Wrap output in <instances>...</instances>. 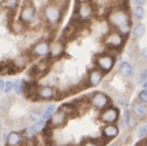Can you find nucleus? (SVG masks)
<instances>
[{"mask_svg":"<svg viewBox=\"0 0 147 146\" xmlns=\"http://www.w3.org/2000/svg\"><path fill=\"white\" fill-rule=\"evenodd\" d=\"M134 2L136 3L137 5H141V6H143V5L146 3V0H134Z\"/></svg>","mask_w":147,"mask_h":146,"instance_id":"obj_29","label":"nucleus"},{"mask_svg":"<svg viewBox=\"0 0 147 146\" xmlns=\"http://www.w3.org/2000/svg\"><path fill=\"white\" fill-rule=\"evenodd\" d=\"M142 87H143V88H145V89H147V79L145 80V81H143V83H142Z\"/></svg>","mask_w":147,"mask_h":146,"instance_id":"obj_32","label":"nucleus"},{"mask_svg":"<svg viewBox=\"0 0 147 146\" xmlns=\"http://www.w3.org/2000/svg\"><path fill=\"white\" fill-rule=\"evenodd\" d=\"M146 79H147V69H145V70L140 74V78H139V80H140V82H143Z\"/></svg>","mask_w":147,"mask_h":146,"instance_id":"obj_28","label":"nucleus"},{"mask_svg":"<svg viewBox=\"0 0 147 146\" xmlns=\"http://www.w3.org/2000/svg\"><path fill=\"white\" fill-rule=\"evenodd\" d=\"M109 22L115 26L122 36H127L131 30V20L127 11L123 9H116L109 15Z\"/></svg>","mask_w":147,"mask_h":146,"instance_id":"obj_1","label":"nucleus"},{"mask_svg":"<svg viewBox=\"0 0 147 146\" xmlns=\"http://www.w3.org/2000/svg\"><path fill=\"white\" fill-rule=\"evenodd\" d=\"M119 118V110L117 107L106 109L100 115V121L105 124H114Z\"/></svg>","mask_w":147,"mask_h":146,"instance_id":"obj_8","label":"nucleus"},{"mask_svg":"<svg viewBox=\"0 0 147 146\" xmlns=\"http://www.w3.org/2000/svg\"><path fill=\"white\" fill-rule=\"evenodd\" d=\"M124 121H125V124L127 125L129 128H134L136 123H135L134 119H133V116L131 114V111L130 110H125L124 111Z\"/></svg>","mask_w":147,"mask_h":146,"instance_id":"obj_20","label":"nucleus"},{"mask_svg":"<svg viewBox=\"0 0 147 146\" xmlns=\"http://www.w3.org/2000/svg\"><path fill=\"white\" fill-rule=\"evenodd\" d=\"M91 0H77V2L81 3V2H90Z\"/></svg>","mask_w":147,"mask_h":146,"instance_id":"obj_33","label":"nucleus"},{"mask_svg":"<svg viewBox=\"0 0 147 146\" xmlns=\"http://www.w3.org/2000/svg\"><path fill=\"white\" fill-rule=\"evenodd\" d=\"M50 52V44L46 41L39 42L32 48V54L37 57H44L49 55Z\"/></svg>","mask_w":147,"mask_h":146,"instance_id":"obj_11","label":"nucleus"},{"mask_svg":"<svg viewBox=\"0 0 147 146\" xmlns=\"http://www.w3.org/2000/svg\"><path fill=\"white\" fill-rule=\"evenodd\" d=\"M65 51V45L61 41H55L50 45V52H49V56L52 59L60 58L64 54Z\"/></svg>","mask_w":147,"mask_h":146,"instance_id":"obj_10","label":"nucleus"},{"mask_svg":"<svg viewBox=\"0 0 147 146\" xmlns=\"http://www.w3.org/2000/svg\"><path fill=\"white\" fill-rule=\"evenodd\" d=\"M104 73L100 69H93L88 74V83L91 86H97L102 82Z\"/></svg>","mask_w":147,"mask_h":146,"instance_id":"obj_14","label":"nucleus"},{"mask_svg":"<svg viewBox=\"0 0 147 146\" xmlns=\"http://www.w3.org/2000/svg\"><path fill=\"white\" fill-rule=\"evenodd\" d=\"M20 20L26 24H32L36 20V8L30 3L24 4L20 14Z\"/></svg>","mask_w":147,"mask_h":146,"instance_id":"obj_5","label":"nucleus"},{"mask_svg":"<svg viewBox=\"0 0 147 146\" xmlns=\"http://www.w3.org/2000/svg\"><path fill=\"white\" fill-rule=\"evenodd\" d=\"M120 73L125 77H131L133 75V73H134L132 65L130 64L129 62H126V61L122 62L121 65H120Z\"/></svg>","mask_w":147,"mask_h":146,"instance_id":"obj_17","label":"nucleus"},{"mask_svg":"<svg viewBox=\"0 0 147 146\" xmlns=\"http://www.w3.org/2000/svg\"><path fill=\"white\" fill-rule=\"evenodd\" d=\"M4 85H5V82L3 81L2 78H0V90H3V88H4Z\"/></svg>","mask_w":147,"mask_h":146,"instance_id":"obj_30","label":"nucleus"},{"mask_svg":"<svg viewBox=\"0 0 147 146\" xmlns=\"http://www.w3.org/2000/svg\"><path fill=\"white\" fill-rule=\"evenodd\" d=\"M20 4V0H2L1 5L9 10H15Z\"/></svg>","mask_w":147,"mask_h":146,"instance_id":"obj_21","label":"nucleus"},{"mask_svg":"<svg viewBox=\"0 0 147 146\" xmlns=\"http://www.w3.org/2000/svg\"><path fill=\"white\" fill-rule=\"evenodd\" d=\"M133 14H134V16L136 17L137 20H141L145 17L146 12H145V9L143 8V6H141V5H137V6L134 7V9H133Z\"/></svg>","mask_w":147,"mask_h":146,"instance_id":"obj_22","label":"nucleus"},{"mask_svg":"<svg viewBox=\"0 0 147 146\" xmlns=\"http://www.w3.org/2000/svg\"><path fill=\"white\" fill-rule=\"evenodd\" d=\"M13 88H14V91L16 95H20L24 93V81L22 80H16V81L13 83Z\"/></svg>","mask_w":147,"mask_h":146,"instance_id":"obj_24","label":"nucleus"},{"mask_svg":"<svg viewBox=\"0 0 147 146\" xmlns=\"http://www.w3.org/2000/svg\"><path fill=\"white\" fill-rule=\"evenodd\" d=\"M22 139H24V137L20 133H18V132H11L7 136L6 143L11 146L20 145V144L22 143Z\"/></svg>","mask_w":147,"mask_h":146,"instance_id":"obj_16","label":"nucleus"},{"mask_svg":"<svg viewBox=\"0 0 147 146\" xmlns=\"http://www.w3.org/2000/svg\"><path fill=\"white\" fill-rule=\"evenodd\" d=\"M146 137H147V136H146ZM146 143H147V138H146Z\"/></svg>","mask_w":147,"mask_h":146,"instance_id":"obj_36","label":"nucleus"},{"mask_svg":"<svg viewBox=\"0 0 147 146\" xmlns=\"http://www.w3.org/2000/svg\"><path fill=\"white\" fill-rule=\"evenodd\" d=\"M37 97L41 99H52L55 97V89L51 86H40L37 88Z\"/></svg>","mask_w":147,"mask_h":146,"instance_id":"obj_12","label":"nucleus"},{"mask_svg":"<svg viewBox=\"0 0 147 146\" xmlns=\"http://www.w3.org/2000/svg\"><path fill=\"white\" fill-rule=\"evenodd\" d=\"M1 140H2V138H1V136H0V144H1Z\"/></svg>","mask_w":147,"mask_h":146,"instance_id":"obj_35","label":"nucleus"},{"mask_svg":"<svg viewBox=\"0 0 147 146\" xmlns=\"http://www.w3.org/2000/svg\"><path fill=\"white\" fill-rule=\"evenodd\" d=\"M1 126H2V123H1V119H0V128H1Z\"/></svg>","mask_w":147,"mask_h":146,"instance_id":"obj_34","label":"nucleus"},{"mask_svg":"<svg viewBox=\"0 0 147 146\" xmlns=\"http://www.w3.org/2000/svg\"><path fill=\"white\" fill-rule=\"evenodd\" d=\"M146 32V26H145L144 24H137L135 26L134 30H133V34L136 39H141L143 38Z\"/></svg>","mask_w":147,"mask_h":146,"instance_id":"obj_19","label":"nucleus"},{"mask_svg":"<svg viewBox=\"0 0 147 146\" xmlns=\"http://www.w3.org/2000/svg\"><path fill=\"white\" fill-rule=\"evenodd\" d=\"M11 89H13V83L10 81H7L5 82V85H4V88H3V93H8L11 91Z\"/></svg>","mask_w":147,"mask_h":146,"instance_id":"obj_27","label":"nucleus"},{"mask_svg":"<svg viewBox=\"0 0 147 146\" xmlns=\"http://www.w3.org/2000/svg\"><path fill=\"white\" fill-rule=\"evenodd\" d=\"M133 114L139 120H143L147 117V105L142 101H135L133 103Z\"/></svg>","mask_w":147,"mask_h":146,"instance_id":"obj_13","label":"nucleus"},{"mask_svg":"<svg viewBox=\"0 0 147 146\" xmlns=\"http://www.w3.org/2000/svg\"><path fill=\"white\" fill-rule=\"evenodd\" d=\"M138 99L140 101H142V103H146L147 105V89H142L140 91V93H138Z\"/></svg>","mask_w":147,"mask_h":146,"instance_id":"obj_26","label":"nucleus"},{"mask_svg":"<svg viewBox=\"0 0 147 146\" xmlns=\"http://www.w3.org/2000/svg\"><path fill=\"white\" fill-rule=\"evenodd\" d=\"M95 64L102 72H110L115 65V59L111 55H100L95 60Z\"/></svg>","mask_w":147,"mask_h":146,"instance_id":"obj_3","label":"nucleus"},{"mask_svg":"<svg viewBox=\"0 0 147 146\" xmlns=\"http://www.w3.org/2000/svg\"><path fill=\"white\" fill-rule=\"evenodd\" d=\"M43 15L45 20L49 24H57L61 20L62 10L61 7L56 3H50L44 8Z\"/></svg>","mask_w":147,"mask_h":146,"instance_id":"obj_2","label":"nucleus"},{"mask_svg":"<svg viewBox=\"0 0 147 146\" xmlns=\"http://www.w3.org/2000/svg\"><path fill=\"white\" fill-rule=\"evenodd\" d=\"M56 111V105L54 103H50L46 107V109L44 110V112L42 113V119L44 121L50 120V118L52 117V115L54 114V112Z\"/></svg>","mask_w":147,"mask_h":146,"instance_id":"obj_18","label":"nucleus"},{"mask_svg":"<svg viewBox=\"0 0 147 146\" xmlns=\"http://www.w3.org/2000/svg\"><path fill=\"white\" fill-rule=\"evenodd\" d=\"M93 14V8L89 2H81L77 8V15L79 20H89Z\"/></svg>","mask_w":147,"mask_h":146,"instance_id":"obj_9","label":"nucleus"},{"mask_svg":"<svg viewBox=\"0 0 147 146\" xmlns=\"http://www.w3.org/2000/svg\"><path fill=\"white\" fill-rule=\"evenodd\" d=\"M26 24L24 22H22V20H18V22H13L12 24V32H14L15 34H20L24 30V26Z\"/></svg>","mask_w":147,"mask_h":146,"instance_id":"obj_23","label":"nucleus"},{"mask_svg":"<svg viewBox=\"0 0 147 146\" xmlns=\"http://www.w3.org/2000/svg\"><path fill=\"white\" fill-rule=\"evenodd\" d=\"M110 103V97L108 95L102 91H97L93 93L92 97L90 99V103L92 107H94L97 110H104Z\"/></svg>","mask_w":147,"mask_h":146,"instance_id":"obj_6","label":"nucleus"},{"mask_svg":"<svg viewBox=\"0 0 147 146\" xmlns=\"http://www.w3.org/2000/svg\"><path fill=\"white\" fill-rule=\"evenodd\" d=\"M136 136L138 139H144L145 137L147 136V124L143 125L137 130V133H136Z\"/></svg>","mask_w":147,"mask_h":146,"instance_id":"obj_25","label":"nucleus"},{"mask_svg":"<svg viewBox=\"0 0 147 146\" xmlns=\"http://www.w3.org/2000/svg\"><path fill=\"white\" fill-rule=\"evenodd\" d=\"M142 55H143V57H144V58L147 60V47L143 49V51H142Z\"/></svg>","mask_w":147,"mask_h":146,"instance_id":"obj_31","label":"nucleus"},{"mask_svg":"<svg viewBox=\"0 0 147 146\" xmlns=\"http://www.w3.org/2000/svg\"><path fill=\"white\" fill-rule=\"evenodd\" d=\"M68 118V114L63 109H59L57 112H54L52 117L50 118V126L53 128H59L62 127L66 123Z\"/></svg>","mask_w":147,"mask_h":146,"instance_id":"obj_7","label":"nucleus"},{"mask_svg":"<svg viewBox=\"0 0 147 146\" xmlns=\"http://www.w3.org/2000/svg\"><path fill=\"white\" fill-rule=\"evenodd\" d=\"M104 43L107 47L113 48V49H118L124 43V38L119 32H113L108 34L104 39Z\"/></svg>","mask_w":147,"mask_h":146,"instance_id":"obj_4","label":"nucleus"},{"mask_svg":"<svg viewBox=\"0 0 147 146\" xmlns=\"http://www.w3.org/2000/svg\"><path fill=\"white\" fill-rule=\"evenodd\" d=\"M119 127L114 124H107L102 129V135L107 139H114L119 135Z\"/></svg>","mask_w":147,"mask_h":146,"instance_id":"obj_15","label":"nucleus"}]
</instances>
